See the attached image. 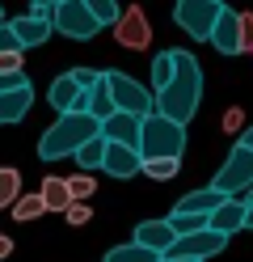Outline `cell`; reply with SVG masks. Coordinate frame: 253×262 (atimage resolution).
Returning <instances> with one entry per match:
<instances>
[{
    "instance_id": "6da1fadb",
    "label": "cell",
    "mask_w": 253,
    "mask_h": 262,
    "mask_svg": "<svg viewBox=\"0 0 253 262\" xmlns=\"http://www.w3.org/2000/svg\"><path fill=\"white\" fill-rule=\"evenodd\" d=\"M173 59H177V72L169 80V89L156 93V114L186 127L198 114V102H202V68H198L194 51H186V47H173Z\"/></svg>"
},
{
    "instance_id": "7a4b0ae2",
    "label": "cell",
    "mask_w": 253,
    "mask_h": 262,
    "mask_svg": "<svg viewBox=\"0 0 253 262\" xmlns=\"http://www.w3.org/2000/svg\"><path fill=\"white\" fill-rule=\"evenodd\" d=\"M97 136H101V123L93 119V114H59V119L42 131V140H38V157L47 161V165H55V161L76 157L84 144L97 140Z\"/></svg>"
},
{
    "instance_id": "3957f363",
    "label": "cell",
    "mask_w": 253,
    "mask_h": 262,
    "mask_svg": "<svg viewBox=\"0 0 253 262\" xmlns=\"http://www.w3.org/2000/svg\"><path fill=\"white\" fill-rule=\"evenodd\" d=\"M186 152V127L152 110L140 131V157L144 161H181Z\"/></svg>"
},
{
    "instance_id": "277c9868",
    "label": "cell",
    "mask_w": 253,
    "mask_h": 262,
    "mask_svg": "<svg viewBox=\"0 0 253 262\" xmlns=\"http://www.w3.org/2000/svg\"><path fill=\"white\" fill-rule=\"evenodd\" d=\"M101 85L110 89L114 110H118V114H135V119H148V114L156 110V97H152V89H148V85H140V80L127 76V72H106V76H101Z\"/></svg>"
},
{
    "instance_id": "5b68a950",
    "label": "cell",
    "mask_w": 253,
    "mask_h": 262,
    "mask_svg": "<svg viewBox=\"0 0 253 262\" xmlns=\"http://www.w3.org/2000/svg\"><path fill=\"white\" fill-rule=\"evenodd\" d=\"M211 186L224 194V199H245L249 186H253V152L245 148V144H236V148L228 152V161L215 169Z\"/></svg>"
},
{
    "instance_id": "8992f818",
    "label": "cell",
    "mask_w": 253,
    "mask_h": 262,
    "mask_svg": "<svg viewBox=\"0 0 253 262\" xmlns=\"http://www.w3.org/2000/svg\"><path fill=\"white\" fill-rule=\"evenodd\" d=\"M219 9H224V0H177L173 5V21H177L181 34H190L194 42H211Z\"/></svg>"
},
{
    "instance_id": "52a82bcc",
    "label": "cell",
    "mask_w": 253,
    "mask_h": 262,
    "mask_svg": "<svg viewBox=\"0 0 253 262\" xmlns=\"http://www.w3.org/2000/svg\"><path fill=\"white\" fill-rule=\"evenodd\" d=\"M51 30H59L63 38H76V42H84V38H93L97 34V21H93V13L84 9V0H63V5L51 13Z\"/></svg>"
},
{
    "instance_id": "ba28073f",
    "label": "cell",
    "mask_w": 253,
    "mask_h": 262,
    "mask_svg": "<svg viewBox=\"0 0 253 262\" xmlns=\"http://www.w3.org/2000/svg\"><path fill=\"white\" fill-rule=\"evenodd\" d=\"M114 38H118V47H127V51H148V47H152L148 13L140 5H127V13L114 21Z\"/></svg>"
},
{
    "instance_id": "9c48e42d",
    "label": "cell",
    "mask_w": 253,
    "mask_h": 262,
    "mask_svg": "<svg viewBox=\"0 0 253 262\" xmlns=\"http://www.w3.org/2000/svg\"><path fill=\"white\" fill-rule=\"evenodd\" d=\"M224 245L228 237H219L211 233V228H202V233H190V237H177L173 241V250H169L165 258H186V262H207L215 254H224Z\"/></svg>"
},
{
    "instance_id": "30bf717a",
    "label": "cell",
    "mask_w": 253,
    "mask_h": 262,
    "mask_svg": "<svg viewBox=\"0 0 253 262\" xmlns=\"http://www.w3.org/2000/svg\"><path fill=\"white\" fill-rule=\"evenodd\" d=\"M211 47L224 59H232V55H245L241 51V13L236 9H219V17H215V30H211Z\"/></svg>"
},
{
    "instance_id": "8fae6325",
    "label": "cell",
    "mask_w": 253,
    "mask_h": 262,
    "mask_svg": "<svg viewBox=\"0 0 253 262\" xmlns=\"http://www.w3.org/2000/svg\"><path fill=\"white\" fill-rule=\"evenodd\" d=\"M135 245H144V250H152L156 258H165L169 250H173V241H177V233H173V224L169 220H144L140 228H135V237H131Z\"/></svg>"
},
{
    "instance_id": "7c38bea8",
    "label": "cell",
    "mask_w": 253,
    "mask_h": 262,
    "mask_svg": "<svg viewBox=\"0 0 253 262\" xmlns=\"http://www.w3.org/2000/svg\"><path fill=\"white\" fill-rule=\"evenodd\" d=\"M224 203H228V199H224V194H219L215 186H202V190L181 194V199L173 203V211H177V216H207V220H211Z\"/></svg>"
},
{
    "instance_id": "4fadbf2b",
    "label": "cell",
    "mask_w": 253,
    "mask_h": 262,
    "mask_svg": "<svg viewBox=\"0 0 253 262\" xmlns=\"http://www.w3.org/2000/svg\"><path fill=\"white\" fill-rule=\"evenodd\" d=\"M140 131H144V119H135V114H110L101 123V136L110 144H123V148H135V152H140Z\"/></svg>"
},
{
    "instance_id": "5bb4252c",
    "label": "cell",
    "mask_w": 253,
    "mask_h": 262,
    "mask_svg": "<svg viewBox=\"0 0 253 262\" xmlns=\"http://www.w3.org/2000/svg\"><path fill=\"white\" fill-rule=\"evenodd\" d=\"M245 220H249V203H245V199H228V203L207 220V228L219 233V237H232V233H245Z\"/></svg>"
},
{
    "instance_id": "9a60e30c",
    "label": "cell",
    "mask_w": 253,
    "mask_h": 262,
    "mask_svg": "<svg viewBox=\"0 0 253 262\" xmlns=\"http://www.w3.org/2000/svg\"><path fill=\"white\" fill-rule=\"evenodd\" d=\"M106 169L110 178H135V173H144V157L135 152V148H123V144H110L106 148Z\"/></svg>"
},
{
    "instance_id": "2e32d148",
    "label": "cell",
    "mask_w": 253,
    "mask_h": 262,
    "mask_svg": "<svg viewBox=\"0 0 253 262\" xmlns=\"http://www.w3.org/2000/svg\"><path fill=\"white\" fill-rule=\"evenodd\" d=\"M34 106V85H21V89H13L0 97V127H13V123H21L26 114Z\"/></svg>"
},
{
    "instance_id": "e0dca14e",
    "label": "cell",
    "mask_w": 253,
    "mask_h": 262,
    "mask_svg": "<svg viewBox=\"0 0 253 262\" xmlns=\"http://www.w3.org/2000/svg\"><path fill=\"white\" fill-rule=\"evenodd\" d=\"M80 93H84V89H80L76 80L63 72V76H55V80H51V89H47V102L55 106V114H72V106L80 102Z\"/></svg>"
},
{
    "instance_id": "ac0fdd59",
    "label": "cell",
    "mask_w": 253,
    "mask_h": 262,
    "mask_svg": "<svg viewBox=\"0 0 253 262\" xmlns=\"http://www.w3.org/2000/svg\"><path fill=\"white\" fill-rule=\"evenodd\" d=\"M13 34H17V42H21V51H26V47H42L55 30H51V21H38V17H30V13H21V17H13Z\"/></svg>"
},
{
    "instance_id": "d6986e66",
    "label": "cell",
    "mask_w": 253,
    "mask_h": 262,
    "mask_svg": "<svg viewBox=\"0 0 253 262\" xmlns=\"http://www.w3.org/2000/svg\"><path fill=\"white\" fill-rule=\"evenodd\" d=\"M38 199L47 211H67L72 207V190H67V178H42V186H38Z\"/></svg>"
},
{
    "instance_id": "ffe728a7",
    "label": "cell",
    "mask_w": 253,
    "mask_h": 262,
    "mask_svg": "<svg viewBox=\"0 0 253 262\" xmlns=\"http://www.w3.org/2000/svg\"><path fill=\"white\" fill-rule=\"evenodd\" d=\"M106 148H110V140H106V136H97V140H89V144H84V148H80L72 161L80 165V173H93V169H101V165H106Z\"/></svg>"
},
{
    "instance_id": "44dd1931",
    "label": "cell",
    "mask_w": 253,
    "mask_h": 262,
    "mask_svg": "<svg viewBox=\"0 0 253 262\" xmlns=\"http://www.w3.org/2000/svg\"><path fill=\"white\" fill-rule=\"evenodd\" d=\"M173 72H177V59H173V47H169V51H160L156 59H152V97L169 89Z\"/></svg>"
},
{
    "instance_id": "7402d4cb",
    "label": "cell",
    "mask_w": 253,
    "mask_h": 262,
    "mask_svg": "<svg viewBox=\"0 0 253 262\" xmlns=\"http://www.w3.org/2000/svg\"><path fill=\"white\" fill-rule=\"evenodd\" d=\"M21 199V173L13 165H0V207H13Z\"/></svg>"
},
{
    "instance_id": "603a6c76",
    "label": "cell",
    "mask_w": 253,
    "mask_h": 262,
    "mask_svg": "<svg viewBox=\"0 0 253 262\" xmlns=\"http://www.w3.org/2000/svg\"><path fill=\"white\" fill-rule=\"evenodd\" d=\"M106 262H160L152 250H144V245H135V241H127V245H114V250L106 254Z\"/></svg>"
},
{
    "instance_id": "cb8c5ba5",
    "label": "cell",
    "mask_w": 253,
    "mask_h": 262,
    "mask_svg": "<svg viewBox=\"0 0 253 262\" xmlns=\"http://www.w3.org/2000/svg\"><path fill=\"white\" fill-rule=\"evenodd\" d=\"M9 211H13V220H17V224H30V220H38L47 207H42V199H38V190H34V194H21V199H17Z\"/></svg>"
},
{
    "instance_id": "d4e9b609",
    "label": "cell",
    "mask_w": 253,
    "mask_h": 262,
    "mask_svg": "<svg viewBox=\"0 0 253 262\" xmlns=\"http://www.w3.org/2000/svg\"><path fill=\"white\" fill-rule=\"evenodd\" d=\"M89 114H93L97 123H106L110 114H118V110H114V97H110V89H106V85H97V89L89 93Z\"/></svg>"
},
{
    "instance_id": "484cf974",
    "label": "cell",
    "mask_w": 253,
    "mask_h": 262,
    "mask_svg": "<svg viewBox=\"0 0 253 262\" xmlns=\"http://www.w3.org/2000/svg\"><path fill=\"white\" fill-rule=\"evenodd\" d=\"M84 9L93 13V21H97V26H114L118 17H123L118 0H84Z\"/></svg>"
},
{
    "instance_id": "4316f807",
    "label": "cell",
    "mask_w": 253,
    "mask_h": 262,
    "mask_svg": "<svg viewBox=\"0 0 253 262\" xmlns=\"http://www.w3.org/2000/svg\"><path fill=\"white\" fill-rule=\"evenodd\" d=\"M67 190H72V203H89L97 194V178L93 173H72L67 178Z\"/></svg>"
},
{
    "instance_id": "83f0119b",
    "label": "cell",
    "mask_w": 253,
    "mask_h": 262,
    "mask_svg": "<svg viewBox=\"0 0 253 262\" xmlns=\"http://www.w3.org/2000/svg\"><path fill=\"white\" fill-rule=\"evenodd\" d=\"M165 220L173 224L177 237H190V233H202V228H207V216H177V211H169Z\"/></svg>"
},
{
    "instance_id": "f1b7e54d",
    "label": "cell",
    "mask_w": 253,
    "mask_h": 262,
    "mask_svg": "<svg viewBox=\"0 0 253 262\" xmlns=\"http://www.w3.org/2000/svg\"><path fill=\"white\" fill-rule=\"evenodd\" d=\"M144 173L152 182H169V178L181 173V161H144Z\"/></svg>"
},
{
    "instance_id": "f546056e",
    "label": "cell",
    "mask_w": 253,
    "mask_h": 262,
    "mask_svg": "<svg viewBox=\"0 0 253 262\" xmlns=\"http://www.w3.org/2000/svg\"><path fill=\"white\" fill-rule=\"evenodd\" d=\"M67 76H72V80H76V85H80L84 93H93V89L101 85V76H106V72H97V68H72Z\"/></svg>"
},
{
    "instance_id": "4dcf8cb0",
    "label": "cell",
    "mask_w": 253,
    "mask_h": 262,
    "mask_svg": "<svg viewBox=\"0 0 253 262\" xmlns=\"http://www.w3.org/2000/svg\"><path fill=\"white\" fill-rule=\"evenodd\" d=\"M21 59H26V51H5V55H0V76H17V72H26V68H21Z\"/></svg>"
},
{
    "instance_id": "1f68e13d",
    "label": "cell",
    "mask_w": 253,
    "mask_h": 262,
    "mask_svg": "<svg viewBox=\"0 0 253 262\" xmlns=\"http://www.w3.org/2000/svg\"><path fill=\"white\" fill-rule=\"evenodd\" d=\"M89 216H93V207H89V203H72V207L63 211V220H67V224H76V228H80V224H89Z\"/></svg>"
},
{
    "instance_id": "d6a6232c",
    "label": "cell",
    "mask_w": 253,
    "mask_h": 262,
    "mask_svg": "<svg viewBox=\"0 0 253 262\" xmlns=\"http://www.w3.org/2000/svg\"><path fill=\"white\" fill-rule=\"evenodd\" d=\"M5 51H21V42H17V34H13V21H0V55Z\"/></svg>"
},
{
    "instance_id": "836d02e7",
    "label": "cell",
    "mask_w": 253,
    "mask_h": 262,
    "mask_svg": "<svg viewBox=\"0 0 253 262\" xmlns=\"http://www.w3.org/2000/svg\"><path fill=\"white\" fill-rule=\"evenodd\" d=\"M241 51H253V13H241Z\"/></svg>"
},
{
    "instance_id": "e575fe53",
    "label": "cell",
    "mask_w": 253,
    "mask_h": 262,
    "mask_svg": "<svg viewBox=\"0 0 253 262\" xmlns=\"http://www.w3.org/2000/svg\"><path fill=\"white\" fill-rule=\"evenodd\" d=\"M21 85H30V76H26V72H17V76H0V97L13 93V89H21Z\"/></svg>"
},
{
    "instance_id": "d590c367",
    "label": "cell",
    "mask_w": 253,
    "mask_h": 262,
    "mask_svg": "<svg viewBox=\"0 0 253 262\" xmlns=\"http://www.w3.org/2000/svg\"><path fill=\"white\" fill-rule=\"evenodd\" d=\"M9 254H13V237L0 233V258H9Z\"/></svg>"
},
{
    "instance_id": "8d00e7d4",
    "label": "cell",
    "mask_w": 253,
    "mask_h": 262,
    "mask_svg": "<svg viewBox=\"0 0 253 262\" xmlns=\"http://www.w3.org/2000/svg\"><path fill=\"white\" fill-rule=\"evenodd\" d=\"M236 144H245V148L253 152V127H249V131H241V140H236Z\"/></svg>"
},
{
    "instance_id": "74e56055",
    "label": "cell",
    "mask_w": 253,
    "mask_h": 262,
    "mask_svg": "<svg viewBox=\"0 0 253 262\" xmlns=\"http://www.w3.org/2000/svg\"><path fill=\"white\" fill-rule=\"evenodd\" d=\"M42 5H47V9H59V5H63V0H42Z\"/></svg>"
},
{
    "instance_id": "f35d334b",
    "label": "cell",
    "mask_w": 253,
    "mask_h": 262,
    "mask_svg": "<svg viewBox=\"0 0 253 262\" xmlns=\"http://www.w3.org/2000/svg\"><path fill=\"white\" fill-rule=\"evenodd\" d=\"M245 228H249V233H253V207H249V220H245Z\"/></svg>"
},
{
    "instance_id": "ab89813d",
    "label": "cell",
    "mask_w": 253,
    "mask_h": 262,
    "mask_svg": "<svg viewBox=\"0 0 253 262\" xmlns=\"http://www.w3.org/2000/svg\"><path fill=\"white\" fill-rule=\"evenodd\" d=\"M245 203H249V207H253V186H249V194H245Z\"/></svg>"
},
{
    "instance_id": "60d3db41",
    "label": "cell",
    "mask_w": 253,
    "mask_h": 262,
    "mask_svg": "<svg viewBox=\"0 0 253 262\" xmlns=\"http://www.w3.org/2000/svg\"><path fill=\"white\" fill-rule=\"evenodd\" d=\"M160 262H186V258H160Z\"/></svg>"
},
{
    "instance_id": "b9f144b4",
    "label": "cell",
    "mask_w": 253,
    "mask_h": 262,
    "mask_svg": "<svg viewBox=\"0 0 253 262\" xmlns=\"http://www.w3.org/2000/svg\"><path fill=\"white\" fill-rule=\"evenodd\" d=\"M0 21H9V17H5V9H0Z\"/></svg>"
}]
</instances>
